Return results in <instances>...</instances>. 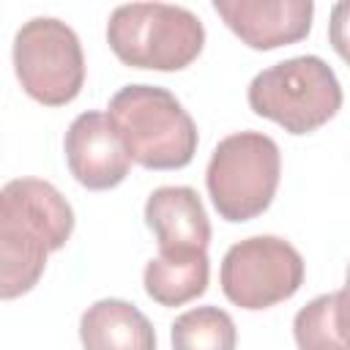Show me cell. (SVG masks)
Returning <instances> with one entry per match:
<instances>
[{
    "instance_id": "2",
    "label": "cell",
    "mask_w": 350,
    "mask_h": 350,
    "mask_svg": "<svg viewBox=\"0 0 350 350\" xmlns=\"http://www.w3.org/2000/svg\"><path fill=\"white\" fill-rule=\"evenodd\" d=\"M126 153L145 170H180L197 153V126L183 104L159 85H123L107 107Z\"/></svg>"
},
{
    "instance_id": "10",
    "label": "cell",
    "mask_w": 350,
    "mask_h": 350,
    "mask_svg": "<svg viewBox=\"0 0 350 350\" xmlns=\"http://www.w3.org/2000/svg\"><path fill=\"white\" fill-rule=\"evenodd\" d=\"M145 224L159 249H202L211 243V221L191 186H159L145 202Z\"/></svg>"
},
{
    "instance_id": "3",
    "label": "cell",
    "mask_w": 350,
    "mask_h": 350,
    "mask_svg": "<svg viewBox=\"0 0 350 350\" xmlns=\"http://www.w3.org/2000/svg\"><path fill=\"white\" fill-rule=\"evenodd\" d=\"M107 44L131 68L180 71L200 57L205 27L183 5L126 3L109 14Z\"/></svg>"
},
{
    "instance_id": "14",
    "label": "cell",
    "mask_w": 350,
    "mask_h": 350,
    "mask_svg": "<svg viewBox=\"0 0 350 350\" xmlns=\"http://www.w3.org/2000/svg\"><path fill=\"white\" fill-rule=\"evenodd\" d=\"M172 350H235L238 331L219 306H197L175 317L170 328Z\"/></svg>"
},
{
    "instance_id": "12",
    "label": "cell",
    "mask_w": 350,
    "mask_h": 350,
    "mask_svg": "<svg viewBox=\"0 0 350 350\" xmlns=\"http://www.w3.org/2000/svg\"><path fill=\"white\" fill-rule=\"evenodd\" d=\"M208 252L202 249H159L148 260L142 284L159 306H183L208 290Z\"/></svg>"
},
{
    "instance_id": "6",
    "label": "cell",
    "mask_w": 350,
    "mask_h": 350,
    "mask_svg": "<svg viewBox=\"0 0 350 350\" xmlns=\"http://www.w3.org/2000/svg\"><path fill=\"white\" fill-rule=\"evenodd\" d=\"M14 71L22 90L44 107L71 104L85 85L79 36L63 19L33 16L14 36Z\"/></svg>"
},
{
    "instance_id": "9",
    "label": "cell",
    "mask_w": 350,
    "mask_h": 350,
    "mask_svg": "<svg viewBox=\"0 0 350 350\" xmlns=\"http://www.w3.org/2000/svg\"><path fill=\"white\" fill-rule=\"evenodd\" d=\"M213 11L249 49L298 44L312 30V0H213Z\"/></svg>"
},
{
    "instance_id": "4",
    "label": "cell",
    "mask_w": 350,
    "mask_h": 350,
    "mask_svg": "<svg viewBox=\"0 0 350 350\" xmlns=\"http://www.w3.org/2000/svg\"><path fill=\"white\" fill-rule=\"evenodd\" d=\"M254 115L273 120L287 134H312L342 107V85L317 55H298L254 74L246 90Z\"/></svg>"
},
{
    "instance_id": "8",
    "label": "cell",
    "mask_w": 350,
    "mask_h": 350,
    "mask_svg": "<svg viewBox=\"0 0 350 350\" xmlns=\"http://www.w3.org/2000/svg\"><path fill=\"white\" fill-rule=\"evenodd\" d=\"M68 172L90 191H107L126 180L131 159L104 112H82L71 120L63 139Z\"/></svg>"
},
{
    "instance_id": "11",
    "label": "cell",
    "mask_w": 350,
    "mask_h": 350,
    "mask_svg": "<svg viewBox=\"0 0 350 350\" xmlns=\"http://www.w3.org/2000/svg\"><path fill=\"white\" fill-rule=\"evenodd\" d=\"M85 350H156L150 320L123 298H101L79 317Z\"/></svg>"
},
{
    "instance_id": "5",
    "label": "cell",
    "mask_w": 350,
    "mask_h": 350,
    "mask_svg": "<svg viewBox=\"0 0 350 350\" xmlns=\"http://www.w3.org/2000/svg\"><path fill=\"white\" fill-rule=\"evenodd\" d=\"M282 153L262 131H235L224 137L208 161L205 186L216 213L227 221L262 216L279 189Z\"/></svg>"
},
{
    "instance_id": "1",
    "label": "cell",
    "mask_w": 350,
    "mask_h": 350,
    "mask_svg": "<svg viewBox=\"0 0 350 350\" xmlns=\"http://www.w3.org/2000/svg\"><path fill=\"white\" fill-rule=\"evenodd\" d=\"M71 232L74 211L49 180H8L0 189V301L30 293Z\"/></svg>"
},
{
    "instance_id": "13",
    "label": "cell",
    "mask_w": 350,
    "mask_h": 350,
    "mask_svg": "<svg viewBox=\"0 0 350 350\" xmlns=\"http://www.w3.org/2000/svg\"><path fill=\"white\" fill-rule=\"evenodd\" d=\"M345 287L312 298L293 320L298 350H350L345 336Z\"/></svg>"
},
{
    "instance_id": "7",
    "label": "cell",
    "mask_w": 350,
    "mask_h": 350,
    "mask_svg": "<svg viewBox=\"0 0 350 350\" xmlns=\"http://www.w3.org/2000/svg\"><path fill=\"white\" fill-rule=\"evenodd\" d=\"M301 252L279 235H252L227 249L219 284L230 304L257 312L293 298L304 284Z\"/></svg>"
}]
</instances>
